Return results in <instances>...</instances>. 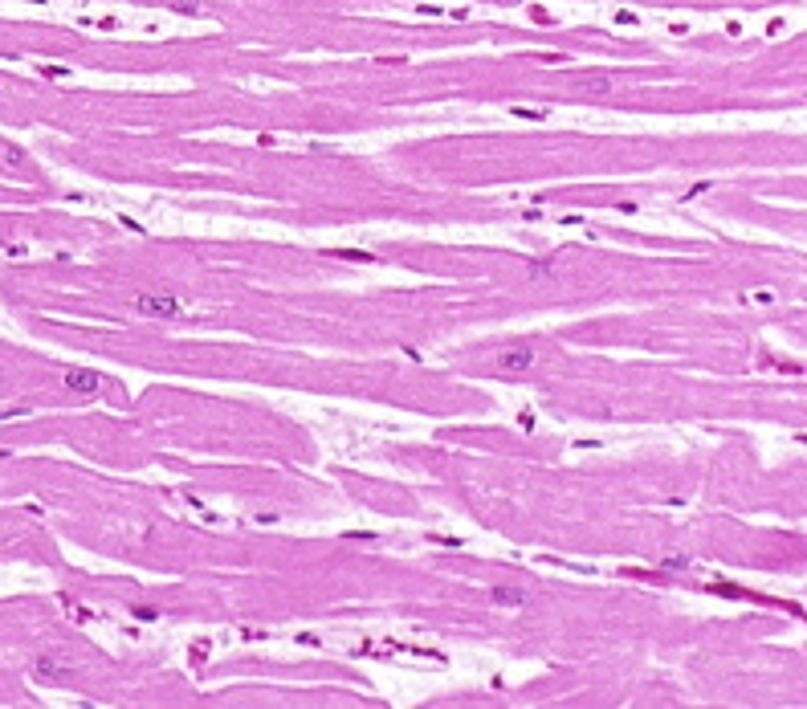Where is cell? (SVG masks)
Wrapping results in <instances>:
<instances>
[{"instance_id":"2","label":"cell","mask_w":807,"mask_h":709,"mask_svg":"<svg viewBox=\"0 0 807 709\" xmlns=\"http://www.w3.org/2000/svg\"><path fill=\"white\" fill-rule=\"evenodd\" d=\"M534 363H538V355H534V346H526V343L506 346V351L497 355V367H502V371H514V375H518V371H530Z\"/></svg>"},{"instance_id":"3","label":"cell","mask_w":807,"mask_h":709,"mask_svg":"<svg viewBox=\"0 0 807 709\" xmlns=\"http://www.w3.org/2000/svg\"><path fill=\"white\" fill-rule=\"evenodd\" d=\"M66 387L74 392V396H94L102 387V375L98 371H86V367H69L66 371Z\"/></svg>"},{"instance_id":"5","label":"cell","mask_w":807,"mask_h":709,"mask_svg":"<svg viewBox=\"0 0 807 709\" xmlns=\"http://www.w3.org/2000/svg\"><path fill=\"white\" fill-rule=\"evenodd\" d=\"M746 302H758V306H771V302H774V294H771V290H755V294H746Z\"/></svg>"},{"instance_id":"6","label":"cell","mask_w":807,"mask_h":709,"mask_svg":"<svg viewBox=\"0 0 807 709\" xmlns=\"http://www.w3.org/2000/svg\"><path fill=\"white\" fill-rule=\"evenodd\" d=\"M200 4L204 0H171V8H180V13H200Z\"/></svg>"},{"instance_id":"1","label":"cell","mask_w":807,"mask_h":709,"mask_svg":"<svg viewBox=\"0 0 807 709\" xmlns=\"http://www.w3.org/2000/svg\"><path fill=\"white\" fill-rule=\"evenodd\" d=\"M135 310L151 314V318H176L184 306H180V297H171V294H139L135 297Z\"/></svg>"},{"instance_id":"4","label":"cell","mask_w":807,"mask_h":709,"mask_svg":"<svg viewBox=\"0 0 807 709\" xmlns=\"http://www.w3.org/2000/svg\"><path fill=\"white\" fill-rule=\"evenodd\" d=\"M490 599H494L497 608H522V603H526V591H518V587H494Z\"/></svg>"}]
</instances>
